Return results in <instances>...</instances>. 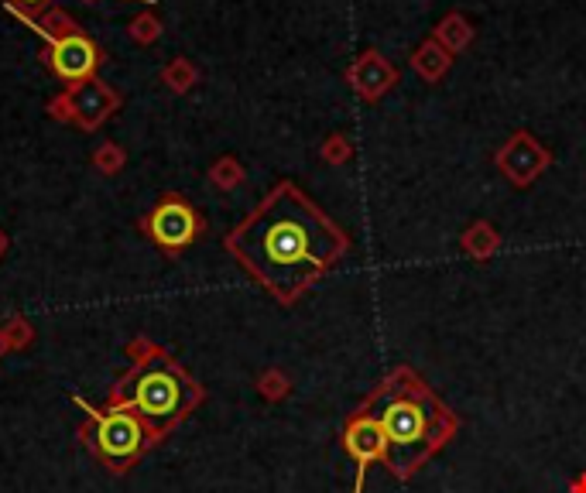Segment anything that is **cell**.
Masks as SVG:
<instances>
[{
	"mask_svg": "<svg viewBox=\"0 0 586 493\" xmlns=\"http://www.w3.org/2000/svg\"><path fill=\"white\" fill-rule=\"evenodd\" d=\"M460 247H463V254L473 257V261H491L497 254V247H501V237H497V230L487 220H477L463 230Z\"/></svg>",
	"mask_w": 586,
	"mask_h": 493,
	"instance_id": "11",
	"label": "cell"
},
{
	"mask_svg": "<svg viewBox=\"0 0 586 493\" xmlns=\"http://www.w3.org/2000/svg\"><path fill=\"white\" fill-rule=\"evenodd\" d=\"M470 38H473V28L460 18V14H449V18L436 28V42H443L449 55L460 52V48H467Z\"/></svg>",
	"mask_w": 586,
	"mask_h": 493,
	"instance_id": "13",
	"label": "cell"
},
{
	"mask_svg": "<svg viewBox=\"0 0 586 493\" xmlns=\"http://www.w3.org/2000/svg\"><path fill=\"white\" fill-rule=\"evenodd\" d=\"M261 394L268 401H282L288 391H292V387H288V377L282 374V370H268V374L261 377Z\"/></svg>",
	"mask_w": 586,
	"mask_h": 493,
	"instance_id": "17",
	"label": "cell"
},
{
	"mask_svg": "<svg viewBox=\"0 0 586 493\" xmlns=\"http://www.w3.org/2000/svg\"><path fill=\"white\" fill-rule=\"evenodd\" d=\"M62 96H66L69 120H76L86 131L100 127L103 120L120 107V96L110 90L107 83H100V79H86V83H79V86H69Z\"/></svg>",
	"mask_w": 586,
	"mask_h": 493,
	"instance_id": "9",
	"label": "cell"
},
{
	"mask_svg": "<svg viewBox=\"0 0 586 493\" xmlns=\"http://www.w3.org/2000/svg\"><path fill=\"white\" fill-rule=\"evenodd\" d=\"M7 4H11V11H18L24 21H35V14L42 11V7H48V0H7Z\"/></svg>",
	"mask_w": 586,
	"mask_h": 493,
	"instance_id": "19",
	"label": "cell"
},
{
	"mask_svg": "<svg viewBox=\"0 0 586 493\" xmlns=\"http://www.w3.org/2000/svg\"><path fill=\"white\" fill-rule=\"evenodd\" d=\"M48 45H52L48 48V66H52L59 83H66V90L86 83V79H96L93 72L100 66V48H96L90 35L72 31V35L52 38Z\"/></svg>",
	"mask_w": 586,
	"mask_h": 493,
	"instance_id": "6",
	"label": "cell"
},
{
	"mask_svg": "<svg viewBox=\"0 0 586 493\" xmlns=\"http://www.w3.org/2000/svg\"><path fill=\"white\" fill-rule=\"evenodd\" d=\"M199 230H203V220H199V213L186 199L168 196L165 202H158V209L148 216L151 240H155L165 254H179V250H186L192 240L199 237Z\"/></svg>",
	"mask_w": 586,
	"mask_h": 493,
	"instance_id": "5",
	"label": "cell"
},
{
	"mask_svg": "<svg viewBox=\"0 0 586 493\" xmlns=\"http://www.w3.org/2000/svg\"><path fill=\"white\" fill-rule=\"evenodd\" d=\"M449 62H453V55H449L439 42H425L419 52L412 55V69L419 72L425 83H439V79L446 76Z\"/></svg>",
	"mask_w": 586,
	"mask_h": 493,
	"instance_id": "12",
	"label": "cell"
},
{
	"mask_svg": "<svg viewBox=\"0 0 586 493\" xmlns=\"http://www.w3.org/2000/svg\"><path fill=\"white\" fill-rule=\"evenodd\" d=\"M347 79H350L353 90L364 96V100H371V103H374V100H381V96L398 83V69H391L384 55L364 52V55H360V59L350 66Z\"/></svg>",
	"mask_w": 586,
	"mask_h": 493,
	"instance_id": "10",
	"label": "cell"
},
{
	"mask_svg": "<svg viewBox=\"0 0 586 493\" xmlns=\"http://www.w3.org/2000/svg\"><path fill=\"white\" fill-rule=\"evenodd\" d=\"M151 432L144 428V422L134 411L117 408L110 404L107 411H93V425H90V446L110 470H127V466L138 463V456L151 446Z\"/></svg>",
	"mask_w": 586,
	"mask_h": 493,
	"instance_id": "4",
	"label": "cell"
},
{
	"mask_svg": "<svg viewBox=\"0 0 586 493\" xmlns=\"http://www.w3.org/2000/svg\"><path fill=\"white\" fill-rule=\"evenodd\" d=\"M549 161H552L549 151H545L528 131L511 134L508 144L497 151V168H501L504 179L511 185H518V189H528V185L549 168Z\"/></svg>",
	"mask_w": 586,
	"mask_h": 493,
	"instance_id": "8",
	"label": "cell"
},
{
	"mask_svg": "<svg viewBox=\"0 0 586 493\" xmlns=\"http://www.w3.org/2000/svg\"><path fill=\"white\" fill-rule=\"evenodd\" d=\"M210 179L220 185V189H234L237 182H244V168H240L234 158H223V161H216L213 165Z\"/></svg>",
	"mask_w": 586,
	"mask_h": 493,
	"instance_id": "15",
	"label": "cell"
},
{
	"mask_svg": "<svg viewBox=\"0 0 586 493\" xmlns=\"http://www.w3.org/2000/svg\"><path fill=\"white\" fill-rule=\"evenodd\" d=\"M569 493H586V473H580L573 480V487H569Z\"/></svg>",
	"mask_w": 586,
	"mask_h": 493,
	"instance_id": "21",
	"label": "cell"
},
{
	"mask_svg": "<svg viewBox=\"0 0 586 493\" xmlns=\"http://www.w3.org/2000/svg\"><path fill=\"white\" fill-rule=\"evenodd\" d=\"M96 161H100L103 172H117V168H120V151L117 148H103L100 155H96Z\"/></svg>",
	"mask_w": 586,
	"mask_h": 493,
	"instance_id": "20",
	"label": "cell"
},
{
	"mask_svg": "<svg viewBox=\"0 0 586 493\" xmlns=\"http://www.w3.org/2000/svg\"><path fill=\"white\" fill-rule=\"evenodd\" d=\"M199 401H203L199 384L162 350H151L148 357L134 363L120 377L114 398H110V404H117V408L134 411L151 432V439H162L165 432H172L182 418L196 411Z\"/></svg>",
	"mask_w": 586,
	"mask_h": 493,
	"instance_id": "3",
	"label": "cell"
},
{
	"mask_svg": "<svg viewBox=\"0 0 586 493\" xmlns=\"http://www.w3.org/2000/svg\"><path fill=\"white\" fill-rule=\"evenodd\" d=\"M343 449L357 466V483H353V493H364L367 483V470L374 463H384V435L381 428L374 425V418H367L364 411H350L347 422H343Z\"/></svg>",
	"mask_w": 586,
	"mask_h": 493,
	"instance_id": "7",
	"label": "cell"
},
{
	"mask_svg": "<svg viewBox=\"0 0 586 493\" xmlns=\"http://www.w3.org/2000/svg\"><path fill=\"white\" fill-rule=\"evenodd\" d=\"M353 155V148H350V141L347 137H340V134H333L329 141L323 144V158L329 161V165H343Z\"/></svg>",
	"mask_w": 586,
	"mask_h": 493,
	"instance_id": "18",
	"label": "cell"
},
{
	"mask_svg": "<svg viewBox=\"0 0 586 493\" xmlns=\"http://www.w3.org/2000/svg\"><path fill=\"white\" fill-rule=\"evenodd\" d=\"M127 31H131L134 42L151 45L158 35H162V21H155L151 14H141V18H134V21H131V28H127Z\"/></svg>",
	"mask_w": 586,
	"mask_h": 493,
	"instance_id": "16",
	"label": "cell"
},
{
	"mask_svg": "<svg viewBox=\"0 0 586 493\" xmlns=\"http://www.w3.org/2000/svg\"><path fill=\"white\" fill-rule=\"evenodd\" d=\"M223 247L278 305H295L347 257L350 237L299 185L282 182L227 233Z\"/></svg>",
	"mask_w": 586,
	"mask_h": 493,
	"instance_id": "1",
	"label": "cell"
},
{
	"mask_svg": "<svg viewBox=\"0 0 586 493\" xmlns=\"http://www.w3.org/2000/svg\"><path fill=\"white\" fill-rule=\"evenodd\" d=\"M162 79L168 86H172L175 93H186L189 86L196 83V69H192L186 59H175V62H168V66L162 69Z\"/></svg>",
	"mask_w": 586,
	"mask_h": 493,
	"instance_id": "14",
	"label": "cell"
},
{
	"mask_svg": "<svg viewBox=\"0 0 586 493\" xmlns=\"http://www.w3.org/2000/svg\"><path fill=\"white\" fill-rule=\"evenodd\" d=\"M384 435V470L398 483H408L415 473L439 456L460 432V418L449 404L425 384L412 367H395L381 384L357 404Z\"/></svg>",
	"mask_w": 586,
	"mask_h": 493,
	"instance_id": "2",
	"label": "cell"
}]
</instances>
